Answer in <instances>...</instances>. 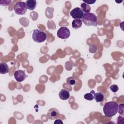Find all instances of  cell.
Masks as SVG:
<instances>
[{"mask_svg": "<svg viewBox=\"0 0 124 124\" xmlns=\"http://www.w3.org/2000/svg\"><path fill=\"white\" fill-rule=\"evenodd\" d=\"M118 104L114 101H110L105 103L103 107V112L107 117H111L118 112Z\"/></svg>", "mask_w": 124, "mask_h": 124, "instance_id": "1", "label": "cell"}, {"mask_svg": "<svg viewBox=\"0 0 124 124\" xmlns=\"http://www.w3.org/2000/svg\"><path fill=\"white\" fill-rule=\"evenodd\" d=\"M81 20L86 26H93V27L97 26V16L92 13H84Z\"/></svg>", "mask_w": 124, "mask_h": 124, "instance_id": "2", "label": "cell"}, {"mask_svg": "<svg viewBox=\"0 0 124 124\" xmlns=\"http://www.w3.org/2000/svg\"><path fill=\"white\" fill-rule=\"evenodd\" d=\"M46 34L44 31L38 29L33 30L32 39L34 41L39 43H42L46 40Z\"/></svg>", "mask_w": 124, "mask_h": 124, "instance_id": "3", "label": "cell"}, {"mask_svg": "<svg viewBox=\"0 0 124 124\" xmlns=\"http://www.w3.org/2000/svg\"><path fill=\"white\" fill-rule=\"evenodd\" d=\"M14 9L16 14L18 15H24L27 9L26 2L23 1L17 2L15 4Z\"/></svg>", "mask_w": 124, "mask_h": 124, "instance_id": "4", "label": "cell"}, {"mask_svg": "<svg viewBox=\"0 0 124 124\" xmlns=\"http://www.w3.org/2000/svg\"><path fill=\"white\" fill-rule=\"evenodd\" d=\"M57 36L62 39L68 38L70 35V31L69 29L66 27H61L57 31Z\"/></svg>", "mask_w": 124, "mask_h": 124, "instance_id": "5", "label": "cell"}, {"mask_svg": "<svg viewBox=\"0 0 124 124\" xmlns=\"http://www.w3.org/2000/svg\"><path fill=\"white\" fill-rule=\"evenodd\" d=\"M70 14L73 18L76 19H81L84 14L80 8L76 7L70 12Z\"/></svg>", "mask_w": 124, "mask_h": 124, "instance_id": "6", "label": "cell"}, {"mask_svg": "<svg viewBox=\"0 0 124 124\" xmlns=\"http://www.w3.org/2000/svg\"><path fill=\"white\" fill-rule=\"evenodd\" d=\"M26 77L27 76L25 73V72L22 70H18L16 71L14 73V78L16 80L19 82H21L24 80Z\"/></svg>", "mask_w": 124, "mask_h": 124, "instance_id": "7", "label": "cell"}, {"mask_svg": "<svg viewBox=\"0 0 124 124\" xmlns=\"http://www.w3.org/2000/svg\"><path fill=\"white\" fill-rule=\"evenodd\" d=\"M59 116V111L55 108H51L48 110L47 113V117L49 119L55 120Z\"/></svg>", "mask_w": 124, "mask_h": 124, "instance_id": "8", "label": "cell"}, {"mask_svg": "<svg viewBox=\"0 0 124 124\" xmlns=\"http://www.w3.org/2000/svg\"><path fill=\"white\" fill-rule=\"evenodd\" d=\"M59 95L60 98L62 100H67L70 97V93L66 89H62L59 93Z\"/></svg>", "mask_w": 124, "mask_h": 124, "instance_id": "9", "label": "cell"}, {"mask_svg": "<svg viewBox=\"0 0 124 124\" xmlns=\"http://www.w3.org/2000/svg\"><path fill=\"white\" fill-rule=\"evenodd\" d=\"M25 2L27 9L30 10H33L36 7L37 2L35 0H28Z\"/></svg>", "mask_w": 124, "mask_h": 124, "instance_id": "10", "label": "cell"}, {"mask_svg": "<svg viewBox=\"0 0 124 124\" xmlns=\"http://www.w3.org/2000/svg\"><path fill=\"white\" fill-rule=\"evenodd\" d=\"M9 66L8 65L3 62L0 63V73L1 74H5L9 72Z\"/></svg>", "mask_w": 124, "mask_h": 124, "instance_id": "11", "label": "cell"}, {"mask_svg": "<svg viewBox=\"0 0 124 124\" xmlns=\"http://www.w3.org/2000/svg\"><path fill=\"white\" fill-rule=\"evenodd\" d=\"M82 25V22L80 19H76L73 20L72 23V26L75 29L80 28Z\"/></svg>", "mask_w": 124, "mask_h": 124, "instance_id": "12", "label": "cell"}, {"mask_svg": "<svg viewBox=\"0 0 124 124\" xmlns=\"http://www.w3.org/2000/svg\"><path fill=\"white\" fill-rule=\"evenodd\" d=\"M94 98L97 102H101L102 101L104 98V94L101 92H98L94 93Z\"/></svg>", "mask_w": 124, "mask_h": 124, "instance_id": "13", "label": "cell"}, {"mask_svg": "<svg viewBox=\"0 0 124 124\" xmlns=\"http://www.w3.org/2000/svg\"><path fill=\"white\" fill-rule=\"evenodd\" d=\"M80 7L82 12L85 13H90V12L91 11V8L90 6L84 2L81 3L80 5Z\"/></svg>", "mask_w": 124, "mask_h": 124, "instance_id": "14", "label": "cell"}, {"mask_svg": "<svg viewBox=\"0 0 124 124\" xmlns=\"http://www.w3.org/2000/svg\"><path fill=\"white\" fill-rule=\"evenodd\" d=\"M94 93H95L94 91L93 90H92L90 93H87L85 94L84 95V98L87 100L91 101L93 100V99L94 98L93 95Z\"/></svg>", "mask_w": 124, "mask_h": 124, "instance_id": "15", "label": "cell"}, {"mask_svg": "<svg viewBox=\"0 0 124 124\" xmlns=\"http://www.w3.org/2000/svg\"><path fill=\"white\" fill-rule=\"evenodd\" d=\"M66 83L68 85L70 86L74 85L76 83V79L72 77H70L67 78L66 79Z\"/></svg>", "mask_w": 124, "mask_h": 124, "instance_id": "16", "label": "cell"}, {"mask_svg": "<svg viewBox=\"0 0 124 124\" xmlns=\"http://www.w3.org/2000/svg\"><path fill=\"white\" fill-rule=\"evenodd\" d=\"M118 113L120 115L122 116H124V104H121L118 105Z\"/></svg>", "mask_w": 124, "mask_h": 124, "instance_id": "17", "label": "cell"}, {"mask_svg": "<svg viewBox=\"0 0 124 124\" xmlns=\"http://www.w3.org/2000/svg\"><path fill=\"white\" fill-rule=\"evenodd\" d=\"M110 89L112 92L115 93L119 90V87L117 85H116L115 84H112V85L110 86Z\"/></svg>", "mask_w": 124, "mask_h": 124, "instance_id": "18", "label": "cell"}, {"mask_svg": "<svg viewBox=\"0 0 124 124\" xmlns=\"http://www.w3.org/2000/svg\"><path fill=\"white\" fill-rule=\"evenodd\" d=\"M83 1L84 3L89 5V4H92L94 3L96 1L95 0H83Z\"/></svg>", "mask_w": 124, "mask_h": 124, "instance_id": "19", "label": "cell"}, {"mask_svg": "<svg viewBox=\"0 0 124 124\" xmlns=\"http://www.w3.org/2000/svg\"><path fill=\"white\" fill-rule=\"evenodd\" d=\"M54 124H63V122L61 121V120L58 119H57L56 120V121L54 122Z\"/></svg>", "mask_w": 124, "mask_h": 124, "instance_id": "20", "label": "cell"}]
</instances>
